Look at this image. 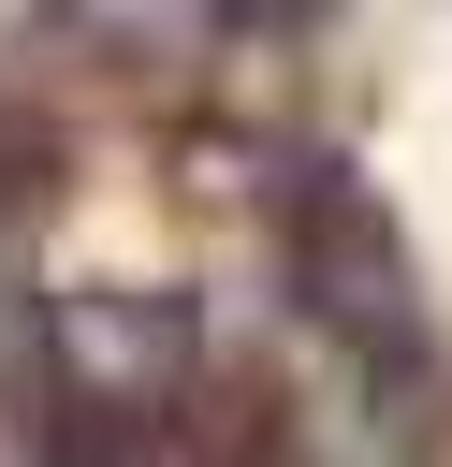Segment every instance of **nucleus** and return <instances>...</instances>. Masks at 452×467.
<instances>
[{"label":"nucleus","instance_id":"nucleus-1","mask_svg":"<svg viewBox=\"0 0 452 467\" xmlns=\"http://www.w3.org/2000/svg\"><path fill=\"white\" fill-rule=\"evenodd\" d=\"M277 219H292V292H306V321L350 336L365 365H408V336H423V306H408V248H394V219L350 190V161H292Z\"/></svg>","mask_w":452,"mask_h":467}]
</instances>
